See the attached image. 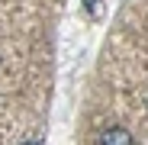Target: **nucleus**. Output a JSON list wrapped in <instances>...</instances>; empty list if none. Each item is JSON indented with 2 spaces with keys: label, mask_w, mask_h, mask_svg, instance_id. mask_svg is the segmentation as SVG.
<instances>
[{
  "label": "nucleus",
  "mask_w": 148,
  "mask_h": 145,
  "mask_svg": "<svg viewBox=\"0 0 148 145\" xmlns=\"http://www.w3.org/2000/svg\"><path fill=\"white\" fill-rule=\"evenodd\" d=\"M100 145H132V135L126 129H106L103 139H100Z\"/></svg>",
  "instance_id": "f257e3e1"
}]
</instances>
